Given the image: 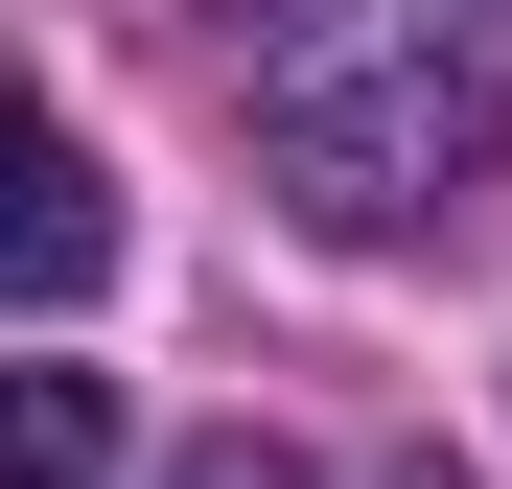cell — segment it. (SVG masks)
Here are the masks:
<instances>
[{"mask_svg":"<svg viewBox=\"0 0 512 489\" xmlns=\"http://www.w3.org/2000/svg\"><path fill=\"white\" fill-rule=\"evenodd\" d=\"M512 140V0H256V163L326 233H419Z\"/></svg>","mask_w":512,"mask_h":489,"instance_id":"1","label":"cell"},{"mask_svg":"<svg viewBox=\"0 0 512 489\" xmlns=\"http://www.w3.org/2000/svg\"><path fill=\"white\" fill-rule=\"evenodd\" d=\"M0 489H117V373H0Z\"/></svg>","mask_w":512,"mask_h":489,"instance_id":"3","label":"cell"},{"mask_svg":"<svg viewBox=\"0 0 512 489\" xmlns=\"http://www.w3.org/2000/svg\"><path fill=\"white\" fill-rule=\"evenodd\" d=\"M117 257V187H94V140H70L24 70H0V303H94Z\"/></svg>","mask_w":512,"mask_h":489,"instance_id":"2","label":"cell"},{"mask_svg":"<svg viewBox=\"0 0 512 489\" xmlns=\"http://www.w3.org/2000/svg\"><path fill=\"white\" fill-rule=\"evenodd\" d=\"M163 489H303V466L280 443H210V466H163Z\"/></svg>","mask_w":512,"mask_h":489,"instance_id":"4","label":"cell"}]
</instances>
